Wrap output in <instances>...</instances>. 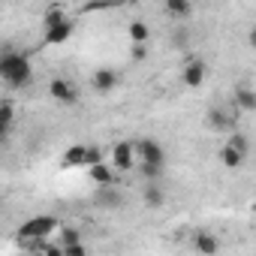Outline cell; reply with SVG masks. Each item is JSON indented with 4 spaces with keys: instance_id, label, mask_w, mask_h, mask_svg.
<instances>
[{
    "instance_id": "9a60e30c",
    "label": "cell",
    "mask_w": 256,
    "mask_h": 256,
    "mask_svg": "<svg viewBox=\"0 0 256 256\" xmlns=\"http://www.w3.org/2000/svg\"><path fill=\"white\" fill-rule=\"evenodd\" d=\"M90 178H94V184H96V187H108V184H114V169H112V166H106V163L100 160V163H94V166H90Z\"/></svg>"
},
{
    "instance_id": "30bf717a",
    "label": "cell",
    "mask_w": 256,
    "mask_h": 256,
    "mask_svg": "<svg viewBox=\"0 0 256 256\" xmlns=\"http://www.w3.org/2000/svg\"><path fill=\"white\" fill-rule=\"evenodd\" d=\"M96 205H100V208H124V196L114 190V184L96 187Z\"/></svg>"
},
{
    "instance_id": "d4e9b609",
    "label": "cell",
    "mask_w": 256,
    "mask_h": 256,
    "mask_svg": "<svg viewBox=\"0 0 256 256\" xmlns=\"http://www.w3.org/2000/svg\"><path fill=\"white\" fill-rule=\"evenodd\" d=\"M100 160H102V151L88 145V166H94V163H100Z\"/></svg>"
},
{
    "instance_id": "d6986e66",
    "label": "cell",
    "mask_w": 256,
    "mask_h": 256,
    "mask_svg": "<svg viewBox=\"0 0 256 256\" xmlns=\"http://www.w3.org/2000/svg\"><path fill=\"white\" fill-rule=\"evenodd\" d=\"M66 18V12L60 10V6H52L48 12H46V18H42V28H54V24H60Z\"/></svg>"
},
{
    "instance_id": "ba28073f",
    "label": "cell",
    "mask_w": 256,
    "mask_h": 256,
    "mask_svg": "<svg viewBox=\"0 0 256 256\" xmlns=\"http://www.w3.org/2000/svg\"><path fill=\"white\" fill-rule=\"evenodd\" d=\"M181 78H184V84H187V88H199V84L205 82V64H202L199 58H190V60L184 64Z\"/></svg>"
},
{
    "instance_id": "3957f363",
    "label": "cell",
    "mask_w": 256,
    "mask_h": 256,
    "mask_svg": "<svg viewBox=\"0 0 256 256\" xmlns=\"http://www.w3.org/2000/svg\"><path fill=\"white\" fill-rule=\"evenodd\" d=\"M136 160H139V151H136L133 142H118V145L112 148V166L120 169V172L136 169Z\"/></svg>"
},
{
    "instance_id": "2e32d148",
    "label": "cell",
    "mask_w": 256,
    "mask_h": 256,
    "mask_svg": "<svg viewBox=\"0 0 256 256\" xmlns=\"http://www.w3.org/2000/svg\"><path fill=\"white\" fill-rule=\"evenodd\" d=\"M193 247H196L199 253H217V250H220V244H217V238H214L211 232H196Z\"/></svg>"
},
{
    "instance_id": "4fadbf2b",
    "label": "cell",
    "mask_w": 256,
    "mask_h": 256,
    "mask_svg": "<svg viewBox=\"0 0 256 256\" xmlns=\"http://www.w3.org/2000/svg\"><path fill=\"white\" fill-rule=\"evenodd\" d=\"M142 199H145V205H148V208H163V202H166V193H163V187H160V184H154V181H145Z\"/></svg>"
},
{
    "instance_id": "4316f807",
    "label": "cell",
    "mask_w": 256,
    "mask_h": 256,
    "mask_svg": "<svg viewBox=\"0 0 256 256\" xmlns=\"http://www.w3.org/2000/svg\"><path fill=\"white\" fill-rule=\"evenodd\" d=\"M247 42H250V48H256V28H250V34H247Z\"/></svg>"
},
{
    "instance_id": "e0dca14e",
    "label": "cell",
    "mask_w": 256,
    "mask_h": 256,
    "mask_svg": "<svg viewBox=\"0 0 256 256\" xmlns=\"http://www.w3.org/2000/svg\"><path fill=\"white\" fill-rule=\"evenodd\" d=\"M148 40H151L148 24H145V22H133V24H130V42H136V46H148Z\"/></svg>"
},
{
    "instance_id": "44dd1931",
    "label": "cell",
    "mask_w": 256,
    "mask_h": 256,
    "mask_svg": "<svg viewBox=\"0 0 256 256\" xmlns=\"http://www.w3.org/2000/svg\"><path fill=\"white\" fill-rule=\"evenodd\" d=\"M208 126H214V130H229V120H226L217 108H211V112H208Z\"/></svg>"
},
{
    "instance_id": "cb8c5ba5",
    "label": "cell",
    "mask_w": 256,
    "mask_h": 256,
    "mask_svg": "<svg viewBox=\"0 0 256 256\" xmlns=\"http://www.w3.org/2000/svg\"><path fill=\"white\" fill-rule=\"evenodd\" d=\"M229 142H232V145H235V148H241V151H244V154H247V139H244V136H241V133H232V136H229Z\"/></svg>"
},
{
    "instance_id": "5bb4252c",
    "label": "cell",
    "mask_w": 256,
    "mask_h": 256,
    "mask_svg": "<svg viewBox=\"0 0 256 256\" xmlns=\"http://www.w3.org/2000/svg\"><path fill=\"white\" fill-rule=\"evenodd\" d=\"M163 10H166L172 18H178V22H184V18L193 16V4H190V0H166Z\"/></svg>"
},
{
    "instance_id": "7c38bea8",
    "label": "cell",
    "mask_w": 256,
    "mask_h": 256,
    "mask_svg": "<svg viewBox=\"0 0 256 256\" xmlns=\"http://www.w3.org/2000/svg\"><path fill=\"white\" fill-rule=\"evenodd\" d=\"M66 169H72V166H88V145H70L66 151H64V160H60Z\"/></svg>"
},
{
    "instance_id": "8992f818",
    "label": "cell",
    "mask_w": 256,
    "mask_h": 256,
    "mask_svg": "<svg viewBox=\"0 0 256 256\" xmlns=\"http://www.w3.org/2000/svg\"><path fill=\"white\" fill-rule=\"evenodd\" d=\"M72 34H76V22L72 18H64L60 24L46 28V42L48 46H64L66 40H72Z\"/></svg>"
},
{
    "instance_id": "603a6c76",
    "label": "cell",
    "mask_w": 256,
    "mask_h": 256,
    "mask_svg": "<svg viewBox=\"0 0 256 256\" xmlns=\"http://www.w3.org/2000/svg\"><path fill=\"white\" fill-rule=\"evenodd\" d=\"M60 238H64V244H76V241H82L78 229H60Z\"/></svg>"
},
{
    "instance_id": "9c48e42d",
    "label": "cell",
    "mask_w": 256,
    "mask_h": 256,
    "mask_svg": "<svg viewBox=\"0 0 256 256\" xmlns=\"http://www.w3.org/2000/svg\"><path fill=\"white\" fill-rule=\"evenodd\" d=\"M244 160H247V154H244L241 148H235L232 142H226V145L220 148V163H223L226 169H241Z\"/></svg>"
},
{
    "instance_id": "7402d4cb",
    "label": "cell",
    "mask_w": 256,
    "mask_h": 256,
    "mask_svg": "<svg viewBox=\"0 0 256 256\" xmlns=\"http://www.w3.org/2000/svg\"><path fill=\"white\" fill-rule=\"evenodd\" d=\"M64 253H66V256H84L88 247H84L82 241H76V244H64Z\"/></svg>"
},
{
    "instance_id": "ac0fdd59",
    "label": "cell",
    "mask_w": 256,
    "mask_h": 256,
    "mask_svg": "<svg viewBox=\"0 0 256 256\" xmlns=\"http://www.w3.org/2000/svg\"><path fill=\"white\" fill-rule=\"evenodd\" d=\"M0 118H4V126H0V133L10 136V130H12V118H16V106H12L10 100L0 102Z\"/></svg>"
},
{
    "instance_id": "6da1fadb",
    "label": "cell",
    "mask_w": 256,
    "mask_h": 256,
    "mask_svg": "<svg viewBox=\"0 0 256 256\" xmlns=\"http://www.w3.org/2000/svg\"><path fill=\"white\" fill-rule=\"evenodd\" d=\"M0 76H4V82L10 88H28L30 76H34L28 54H22V52H4V58H0Z\"/></svg>"
},
{
    "instance_id": "f1b7e54d",
    "label": "cell",
    "mask_w": 256,
    "mask_h": 256,
    "mask_svg": "<svg viewBox=\"0 0 256 256\" xmlns=\"http://www.w3.org/2000/svg\"><path fill=\"white\" fill-rule=\"evenodd\" d=\"M250 208H253V211H256V199H253V205H250Z\"/></svg>"
},
{
    "instance_id": "5b68a950",
    "label": "cell",
    "mask_w": 256,
    "mask_h": 256,
    "mask_svg": "<svg viewBox=\"0 0 256 256\" xmlns=\"http://www.w3.org/2000/svg\"><path fill=\"white\" fill-rule=\"evenodd\" d=\"M48 94H52V100H58V102H76L78 100V90H76V84L72 82H66V78H52L48 82Z\"/></svg>"
},
{
    "instance_id": "52a82bcc",
    "label": "cell",
    "mask_w": 256,
    "mask_h": 256,
    "mask_svg": "<svg viewBox=\"0 0 256 256\" xmlns=\"http://www.w3.org/2000/svg\"><path fill=\"white\" fill-rule=\"evenodd\" d=\"M90 84H94L96 94H112L114 88H120V76L114 70H96L90 76Z\"/></svg>"
},
{
    "instance_id": "ffe728a7",
    "label": "cell",
    "mask_w": 256,
    "mask_h": 256,
    "mask_svg": "<svg viewBox=\"0 0 256 256\" xmlns=\"http://www.w3.org/2000/svg\"><path fill=\"white\" fill-rule=\"evenodd\" d=\"M139 169H142V178H145V181H157V178L163 175V169H166V166H154V163H142Z\"/></svg>"
},
{
    "instance_id": "484cf974",
    "label": "cell",
    "mask_w": 256,
    "mask_h": 256,
    "mask_svg": "<svg viewBox=\"0 0 256 256\" xmlns=\"http://www.w3.org/2000/svg\"><path fill=\"white\" fill-rule=\"evenodd\" d=\"M145 52H148L145 46H136V42H133V60H142V58H145Z\"/></svg>"
},
{
    "instance_id": "8fae6325",
    "label": "cell",
    "mask_w": 256,
    "mask_h": 256,
    "mask_svg": "<svg viewBox=\"0 0 256 256\" xmlns=\"http://www.w3.org/2000/svg\"><path fill=\"white\" fill-rule=\"evenodd\" d=\"M235 106L241 112H256V90L250 84H235Z\"/></svg>"
},
{
    "instance_id": "277c9868",
    "label": "cell",
    "mask_w": 256,
    "mask_h": 256,
    "mask_svg": "<svg viewBox=\"0 0 256 256\" xmlns=\"http://www.w3.org/2000/svg\"><path fill=\"white\" fill-rule=\"evenodd\" d=\"M136 151H139V160H142V163L166 166V151H163L160 142H154V139H142V142H136Z\"/></svg>"
},
{
    "instance_id": "7a4b0ae2",
    "label": "cell",
    "mask_w": 256,
    "mask_h": 256,
    "mask_svg": "<svg viewBox=\"0 0 256 256\" xmlns=\"http://www.w3.org/2000/svg\"><path fill=\"white\" fill-rule=\"evenodd\" d=\"M58 229V220L52 214H40V217H30L18 226V235L22 238H48L52 232Z\"/></svg>"
},
{
    "instance_id": "83f0119b",
    "label": "cell",
    "mask_w": 256,
    "mask_h": 256,
    "mask_svg": "<svg viewBox=\"0 0 256 256\" xmlns=\"http://www.w3.org/2000/svg\"><path fill=\"white\" fill-rule=\"evenodd\" d=\"M106 4H118V0H96V6H106Z\"/></svg>"
}]
</instances>
